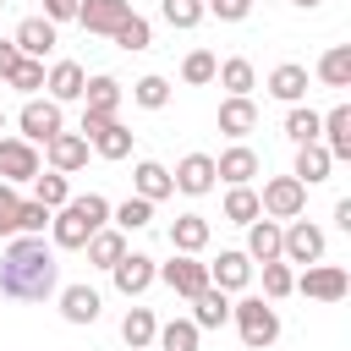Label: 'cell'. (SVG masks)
Instances as JSON below:
<instances>
[{
	"label": "cell",
	"mask_w": 351,
	"mask_h": 351,
	"mask_svg": "<svg viewBox=\"0 0 351 351\" xmlns=\"http://www.w3.org/2000/svg\"><path fill=\"white\" fill-rule=\"evenodd\" d=\"M291 5H296V11H318L324 0H291Z\"/></svg>",
	"instance_id": "cell-50"
},
{
	"label": "cell",
	"mask_w": 351,
	"mask_h": 351,
	"mask_svg": "<svg viewBox=\"0 0 351 351\" xmlns=\"http://www.w3.org/2000/svg\"><path fill=\"white\" fill-rule=\"evenodd\" d=\"M159 11H165V22H170V27H181V33H186V27H197V22L208 16V11H203V0H159Z\"/></svg>",
	"instance_id": "cell-41"
},
{
	"label": "cell",
	"mask_w": 351,
	"mask_h": 351,
	"mask_svg": "<svg viewBox=\"0 0 351 351\" xmlns=\"http://www.w3.org/2000/svg\"><path fill=\"white\" fill-rule=\"evenodd\" d=\"M33 203H44V208L55 214L60 203H71V181H66L60 170H38V176H33Z\"/></svg>",
	"instance_id": "cell-33"
},
{
	"label": "cell",
	"mask_w": 351,
	"mask_h": 351,
	"mask_svg": "<svg viewBox=\"0 0 351 351\" xmlns=\"http://www.w3.org/2000/svg\"><path fill=\"white\" fill-rule=\"evenodd\" d=\"M88 137L82 132H55L49 143H44V159H49V170H60V176H77L82 165H88Z\"/></svg>",
	"instance_id": "cell-10"
},
{
	"label": "cell",
	"mask_w": 351,
	"mask_h": 351,
	"mask_svg": "<svg viewBox=\"0 0 351 351\" xmlns=\"http://www.w3.org/2000/svg\"><path fill=\"white\" fill-rule=\"evenodd\" d=\"M11 44H16L22 60H44V55L55 49V22H44V16H22L16 33H11Z\"/></svg>",
	"instance_id": "cell-18"
},
{
	"label": "cell",
	"mask_w": 351,
	"mask_h": 351,
	"mask_svg": "<svg viewBox=\"0 0 351 351\" xmlns=\"http://www.w3.org/2000/svg\"><path fill=\"white\" fill-rule=\"evenodd\" d=\"M110 38H115L121 49H132V55H137V49H148V44H154V27H148V22H143V16L132 11V16H126V22L115 27V33H110Z\"/></svg>",
	"instance_id": "cell-40"
},
{
	"label": "cell",
	"mask_w": 351,
	"mask_h": 351,
	"mask_svg": "<svg viewBox=\"0 0 351 351\" xmlns=\"http://www.w3.org/2000/svg\"><path fill=\"white\" fill-rule=\"evenodd\" d=\"M258 208H263V219H302L307 186H302L296 176H269L263 192H258Z\"/></svg>",
	"instance_id": "cell-4"
},
{
	"label": "cell",
	"mask_w": 351,
	"mask_h": 351,
	"mask_svg": "<svg viewBox=\"0 0 351 351\" xmlns=\"http://www.w3.org/2000/svg\"><path fill=\"white\" fill-rule=\"evenodd\" d=\"M258 170H263V165H258V154H252L247 143H236V148H225V154L214 159V176H219L225 186H252Z\"/></svg>",
	"instance_id": "cell-19"
},
{
	"label": "cell",
	"mask_w": 351,
	"mask_h": 351,
	"mask_svg": "<svg viewBox=\"0 0 351 351\" xmlns=\"http://www.w3.org/2000/svg\"><path fill=\"white\" fill-rule=\"evenodd\" d=\"M159 280L176 291V296H197V291H208V263H197V258H186V252H176L170 263H159Z\"/></svg>",
	"instance_id": "cell-9"
},
{
	"label": "cell",
	"mask_w": 351,
	"mask_h": 351,
	"mask_svg": "<svg viewBox=\"0 0 351 351\" xmlns=\"http://www.w3.org/2000/svg\"><path fill=\"white\" fill-rule=\"evenodd\" d=\"M148 219H154V203H143V197H126V203H115V208H110V225H115L121 236L143 230Z\"/></svg>",
	"instance_id": "cell-36"
},
{
	"label": "cell",
	"mask_w": 351,
	"mask_h": 351,
	"mask_svg": "<svg viewBox=\"0 0 351 351\" xmlns=\"http://www.w3.org/2000/svg\"><path fill=\"white\" fill-rule=\"evenodd\" d=\"M154 335H159V318H154L148 307H132V313L121 318V340H126L132 351H148V346H154Z\"/></svg>",
	"instance_id": "cell-31"
},
{
	"label": "cell",
	"mask_w": 351,
	"mask_h": 351,
	"mask_svg": "<svg viewBox=\"0 0 351 351\" xmlns=\"http://www.w3.org/2000/svg\"><path fill=\"white\" fill-rule=\"evenodd\" d=\"M291 291H302L307 302H340V296L351 291V274H346L340 263H307Z\"/></svg>",
	"instance_id": "cell-6"
},
{
	"label": "cell",
	"mask_w": 351,
	"mask_h": 351,
	"mask_svg": "<svg viewBox=\"0 0 351 351\" xmlns=\"http://www.w3.org/2000/svg\"><path fill=\"white\" fill-rule=\"evenodd\" d=\"M0 11H5V0H0Z\"/></svg>",
	"instance_id": "cell-52"
},
{
	"label": "cell",
	"mask_w": 351,
	"mask_h": 351,
	"mask_svg": "<svg viewBox=\"0 0 351 351\" xmlns=\"http://www.w3.org/2000/svg\"><path fill=\"white\" fill-rule=\"evenodd\" d=\"M132 186H137V197L143 203H159V197H170L176 186H170V170L159 165V159H143L137 170H132Z\"/></svg>",
	"instance_id": "cell-28"
},
{
	"label": "cell",
	"mask_w": 351,
	"mask_h": 351,
	"mask_svg": "<svg viewBox=\"0 0 351 351\" xmlns=\"http://www.w3.org/2000/svg\"><path fill=\"white\" fill-rule=\"evenodd\" d=\"M5 82L22 88V93H38V88H44V60H16V71H11Z\"/></svg>",
	"instance_id": "cell-44"
},
{
	"label": "cell",
	"mask_w": 351,
	"mask_h": 351,
	"mask_svg": "<svg viewBox=\"0 0 351 351\" xmlns=\"http://www.w3.org/2000/svg\"><path fill=\"white\" fill-rule=\"evenodd\" d=\"M269 93H274L280 104H302V99H307V66H296V60L274 66V71H269Z\"/></svg>",
	"instance_id": "cell-24"
},
{
	"label": "cell",
	"mask_w": 351,
	"mask_h": 351,
	"mask_svg": "<svg viewBox=\"0 0 351 351\" xmlns=\"http://www.w3.org/2000/svg\"><path fill=\"white\" fill-rule=\"evenodd\" d=\"M214 71H219V60H214L208 49H192V55L181 60V82H192V88H203V82H214Z\"/></svg>",
	"instance_id": "cell-42"
},
{
	"label": "cell",
	"mask_w": 351,
	"mask_h": 351,
	"mask_svg": "<svg viewBox=\"0 0 351 351\" xmlns=\"http://www.w3.org/2000/svg\"><path fill=\"white\" fill-rule=\"evenodd\" d=\"M55 214L44 208V203H33V197H22V208H16V236H44V225H49Z\"/></svg>",
	"instance_id": "cell-43"
},
{
	"label": "cell",
	"mask_w": 351,
	"mask_h": 351,
	"mask_svg": "<svg viewBox=\"0 0 351 351\" xmlns=\"http://www.w3.org/2000/svg\"><path fill=\"white\" fill-rule=\"evenodd\" d=\"M291 285H296V269H291L285 258L263 263V302H280V296H291Z\"/></svg>",
	"instance_id": "cell-39"
},
{
	"label": "cell",
	"mask_w": 351,
	"mask_h": 351,
	"mask_svg": "<svg viewBox=\"0 0 351 351\" xmlns=\"http://www.w3.org/2000/svg\"><path fill=\"white\" fill-rule=\"evenodd\" d=\"M252 126H258V104H252V99H225V104H219V132H225V137L241 143Z\"/></svg>",
	"instance_id": "cell-30"
},
{
	"label": "cell",
	"mask_w": 351,
	"mask_h": 351,
	"mask_svg": "<svg viewBox=\"0 0 351 351\" xmlns=\"http://www.w3.org/2000/svg\"><path fill=\"white\" fill-rule=\"evenodd\" d=\"M329 170H335V159L324 154V143H302V148H296V170H291V176H296L302 186H318V181H329Z\"/></svg>",
	"instance_id": "cell-27"
},
{
	"label": "cell",
	"mask_w": 351,
	"mask_h": 351,
	"mask_svg": "<svg viewBox=\"0 0 351 351\" xmlns=\"http://www.w3.org/2000/svg\"><path fill=\"white\" fill-rule=\"evenodd\" d=\"M230 318H236V335H241L247 351H269V346L280 340V313H274V302H263V296L230 302Z\"/></svg>",
	"instance_id": "cell-3"
},
{
	"label": "cell",
	"mask_w": 351,
	"mask_h": 351,
	"mask_svg": "<svg viewBox=\"0 0 351 351\" xmlns=\"http://www.w3.org/2000/svg\"><path fill=\"white\" fill-rule=\"evenodd\" d=\"M192 324H197V329H219V324H230V296L214 291V285L197 291V296H192Z\"/></svg>",
	"instance_id": "cell-29"
},
{
	"label": "cell",
	"mask_w": 351,
	"mask_h": 351,
	"mask_svg": "<svg viewBox=\"0 0 351 351\" xmlns=\"http://www.w3.org/2000/svg\"><path fill=\"white\" fill-rule=\"evenodd\" d=\"M110 280H115V291H121V296H143V291L159 280V263H154L148 252H126V258L110 269Z\"/></svg>",
	"instance_id": "cell-12"
},
{
	"label": "cell",
	"mask_w": 351,
	"mask_h": 351,
	"mask_svg": "<svg viewBox=\"0 0 351 351\" xmlns=\"http://www.w3.org/2000/svg\"><path fill=\"white\" fill-rule=\"evenodd\" d=\"M208 236H214V225H208L203 214H176V219H170V247L186 252V258H197V252L208 247Z\"/></svg>",
	"instance_id": "cell-21"
},
{
	"label": "cell",
	"mask_w": 351,
	"mask_h": 351,
	"mask_svg": "<svg viewBox=\"0 0 351 351\" xmlns=\"http://www.w3.org/2000/svg\"><path fill=\"white\" fill-rule=\"evenodd\" d=\"M324 247H329V236L313 225V219H291V225H280V258L285 263H324Z\"/></svg>",
	"instance_id": "cell-5"
},
{
	"label": "cell",
	"mask_w": 351,
	"mask_h": 351,
	"mask_svg": "<svg viewBox=\"0 0 351 351\" xmlns=\"http://www.w3.org/2000/svg\"><path fill=\"white\" fill-rule=\"evenodd\" d=\"M197 324L192 318H170V324H159V335H154V346L159 351H197Z\"/></svg>",
	"instance_id": "cell-34"
},
{
	"label": "cell",
	"mask_w": 351,
	"mask_h": 351,
	"mask_svg": "<svg viewBox=\"0 0 351 351\" xmlns=\"http://www.w3.org/2000/svg\"><path fill=\"white\" fill-rule=\"evenodd\" d=\"M99 307H104V302H99L93 285H60V318H66V324H93Z\"/></svg>",
	"instance_id": "cell-22"
},
{
	"label": "cell",
	"mask_w": 351,
	"mask_h": 351,
	"mask_svg": "<svg viewBox=\"0 0 351 351\" xmlns=\"http://www.w3.org/2000/svg\"><path fill=\"white\" fill-rule=\"evenodd\" d=\"M82 137H88V148L99 159H126L132 154V132L121 121H82Z\"/></svg>",
	"instance_id": "cell-15"
},
{
	"label": "cell",
	"mask_w": 351,
	"mask_h": 351,
	"mask_svg": "<svg viewBox=\"0 0 351 351\" xmlns=\"http://www.w3.org/2000/svg\"><path fill=\"white\" fill-rule=\"evenodd\" d=\"M132 104H143V110H165V104H170V82H165L159 71L137 77V82H132Z\"/></svg>",
	"instance_id": "cell-37"
},
{
	"label": "cell",
	"mask_w": 351,
	"mask_h": 351,
	"mask_svg": "<svg viewBox=\"0 0 351 351\" xmlns=\"http://www.w3.org/2000/svg\"><path fill=\"white\" fill-rule=\"evenodd\" d=\"M219 214H225L230 225H252V219H263V208H258V192H252V186H230Z\"/></svg>",
	"instance_id": "cell-35"
},
{
	"label": "cell",
	"mask_w": 351,
	"mask_h": 351,
	"mask_svg": "<svg viewBox=\"0 0 351 351\" xmlns=\"http://www.w3.org/2000/svg\"><path fill=\"white\" fill-rule=\"evenodd\" d=\"M16 208H22L16 186H5V181H0V236H16Z\"/></svg>",
	"instance_id": "cell-45"
},
{
	"label": "cell",
	"mask_w": 351,
	"mask_h": 351,
	"mask_svg": "<svg viewBox=\"0 0 351 351\" xmlns=\"http://www.w3.org/2000/svg\"><path fill=\"white\" fill-rule=\"evenodd\" d=\"M214 77H219L225 99H252V88H258V71H252V60H247V55H230Z\"/></svg>",
	"instance_id": "cell-23"
},
{
	"label": "cell",
	"mask_w": 351,
	"mask_h": 351,
	"mask_svg": "<svg viewBox=\"0 0 351 351\" xmlns=\"http://www.w3.org/2000/svg\"><path fill=\"white\" fill-rule=\"evenodd\" d=\"M60 291V263L44 236H11L0 252V296L5 302H49Z\"/></svg>",
	"instance_id": "cell-1"
},
{
	"label": "cell",
	"mask_w": 351,
	"mask_h": 351,
	"mask_svg": "<svg viewBox=\"0 0 351 351\" xmlns=\"http://www.w3.org/2000/svg\"><path fill=\"white\" fill-rule=\"evenodd\" d=\"M121 82L115 77H88V88H82V121H115V110H121Z\"/></svg>",
	"instance_id": "cell-13"
},
{
	"label": "cell",
	"mask_w": 351,
	"mask_h": 351,
	"mask_svg": "<svg viewBox=\"0 0 351 351\" xmlns=\"http://www.w3.org/2000/svg\"><path fill=\"white\" fill-rule=\"evenodd\" d=\"M38 170H44V159H38L33 143H22V137H0V181H5V186L33 181Z\"/></svg>",
	"instance_id": "cell-8"
},
{
	"label": "cell",
	"mask_w": 351,
	"mask_h": 351,
	"mask_svg": "<svg viewBox=\"0 0 351 351\" xmlns=\"http://www.w3.org/2000/svg\"><path fill=\"white\" fill-rule=\"evenodd\" d=\"M214 154H186L176 170H170V186L176 192H186V197H203V192H214Z\"/></svg>",
	"instance_id": "cell-11"
},
{
	"label": "cell",
	"mask_w": 351,
	"mask_h": 351,
	"mask_svg": "<svg viewBox=\"0 0 351 351\" xmlns=\"http://www.w3.org/2000/svg\"><path fill=\"white\" fill-rule=\"evenodd\" d=\"M16 60H22V55H16V44H11V38H0V77H11V71H16Z\"/></svg>",
	"instance_id": "cell-48"
},
{
	"label": "cell",
	"mask_w": 351,
	"mask_h": 351,
	"mask_svg": "<svg viewBox=\"0 0 351 351\" xmlns=\"http://www.w3.org/2000/svg\"><path fill=\"white\" fill-rule=\"evenodd\" d=\"M285 137L302 148V143H318V110H307V104H291L285 110Z\"/></svg>",
	"instance_id": "cell-38"
},
{
	"label": "cell",
	"mask_w": 351,
	"mask_h": 351,
	"mask_svg": "<svg viewBox=\"0 0 351 351\" xmlns=\"http://www.w3.org/2000/svg\"><path fill=\"white\" fill-rule=\"evenodd\" d=\"M208 285H214V291H225V296H230V291H247V285H252V258H247V252H236V247H230V252H219V258L208 263Z\"/></svg>",
	"instance_id": "cell-16"
},
{
	"label": "cell",
	"mask_w": 351,
	"mask_h": 351,
	"mask_svg": "<svg viewBox=\"0 0 351 351\" xmlns=\"http://www.w3.org/2000/svg\"><path fill=\"white\" fill-rule=\"evenodd\" d=\"M318 143H324V154L335 165L351 159V104H335L329 115H318Z\"/></svg>",
	"instance_id": "cell-14"
},
{
	"label": "cell",
	"mask_w": 351,
	"mask_h": 351,
	"mask_svg": "<svg viewBox=\"0 0 351 351\" xmlns=\"http://www.w3.org/2000/svg\"><path fill=\"white\" fill-rule=\"evenodd\" d=\"M44 88H49V99H55V104H71V99H82L88 71H82L77 60H55V66L44 71Z\"/></svg>",
	"instance_id": "cell-20"
},
{
	"label": "cell",
	"mask_w": 351,
	"mask_h": 351,
	"mask_svg": "<svg viewBox=\"0 0 351 351\" xmlns=\"http://www.w3.org/2000/svg\"><path fill=\"white\" fill-rule=\"evenodd\" d=\"M203 11H214L219 22H241L252 11V0H203Z\"/></svg>",
	"instance_id": "cell-46"
},
{
	"label": "cell",
	"mask_w": 351,
	"mask_h": 351,
	"mask_svg": "<svg viewBox=\"0 0 351 351\" xmlns=\"http://www.w3.org/2000/svg\"><path fill=\"white\" fill-rule=\"evenodd\" d=\"M318 82H324V88H351V44L324 49V60H318Z\"/></svg>",
	"instance_id": "cell-32"
},
{
	"label": "cell",
	"mask_w": 351,
	"mask_h": 351,
	"mask_svg": "<svg viewBox=\"0 0 351 351\" xmlns=\"http://www.w3.org/2000/svg\"><path fill=\"white\" fill-rule=\"evenodd\" d=\"M126 252H132V247H126V236H121L115 225H104V230L88 236V263H93V269H115Z\"/></svg>",
	"instance_id": "cell-26"
},
{
	"label": "cell",
	"mask_w": 351,
	"mask_h": 351,
	"mask_svg": "<svg viewBox=\"0 0 351 351\" xmlns=\"http://www.w3.org/2000/svg\"><path fill=\"white\" fill-rule=\"evenodd\" d=\"M0 137H5V110H0Z\"/></svg>",
	"instance_id": "cell-51"
},
{
	"label": "cell",
	"mask_w": 351,
	"mask_h": 351,
	"mask_svg": "<svg viewBox=\"0 0 351 351\" xmlns=\"http://www.w3.org/2000/svg\"><path fill=\"white\" fill-rule=\"evenodd\" d=\"M104 225H110V203H104L99 192H82V197H71V203L55 208V219H49V247L77 252V247H88V236L104 230Z\"/></svg>",
	"instance_id": "cell-2"
},
{
	"label": "cell",
	"mask_w": 351,
	"mask_h": 351,
	"mask_svg": "<svg viewBox=\"0 0 351 351\" xmlns=\"http://www.w3.org/2000/svg\"><path fill=\"white\" fill-rule=\"evenodd\" d=\"M16 126H22V143H49L55 132H66V115H60V104L55 99H27L22 110H16Z\"/></svg>",
	"instance_id": "cell-7"
},
{
	"label": "cell",
	"mask_w": 351,
	"mask_h": 351,
	"mask_svg": "<svg viewBox=\"0 0 351 351\" xmlns=\"http://www.w3.org/2000/svg\"><path fill=\"white\" fill-rule=\"evenodd\" d=\"M241 252H247L252 263H274V258H280V219H252Z\"/></svg>",
	"instance_id": "cell-25"
},
{
	"label": "cell",
	"mask_w": 351,
	"mask_h": 351,
	"mask_svg": "<svg viewBox=\"0 0 351 351\" xmlns=\"http://www.w3.org/2000/svg\"><path fill=\"white\" fill-rule=\"evenodd\" d=\"M335 225H340V230H351V197H340V203H335Z\"/></svg>",
	"instance_id": "cell-49"
},
{
	"label": "cell",
	"mask_w": 351,
	"mask_h": 351,
	"mask_svg": "<svg viewBox=\"0 0 351 351\" xmlns=\"http://www.w3.org/2000/svg\"><path fill=\"white\" fill-rule=\"evenodd\" d=\"M132 16V0H77V22L88 27V33H115L121 22Z\"/></svg>",
	"instance_id": "cell-17"
},
{
	"label": "cell",
	"mask_w": 351,
	"mask_h": 351,
	"mask_svg": "<svg viewBox=\"0 0 351 351\" xmlns=\"http://www.w3.org/2000/svg\"><path fill=\"white\" fill-rule=\"evenodd\" d=\"M44 22H77V0H44Z\"/></svg>",
	"instance_id": "cell-47"
}]
</instances>
